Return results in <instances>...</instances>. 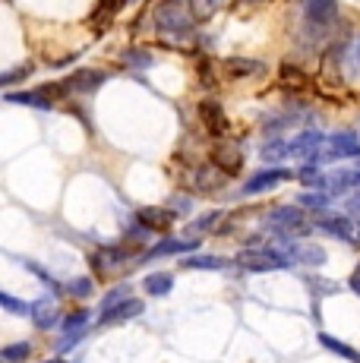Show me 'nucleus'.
I'll use <instances>...</instances> for the list:
<instances>
[{
    "instance_id": "obj_8",
    "label": "nucleus",
    "mask_w": 360,
    "mask_h": 363,
    "mask_svg": "<svg viewBox=\"0 0 360 363\" xmlns=\"http://www.w3.org/2000/svg\"><path fill=\"white\" fill-rule=\"evenodd\" d=\"M322 149H325V133L303 130V133H297V136L288 143V158H303V162L320 158V162H322Z\"/></svg>"
},
{
    "instance_id": "obj_32",
    "label": "nucleus",
    "mask_w": 360,
    "mask_h": 363,
    "mask_svg": "<svg viewBox=\"0 0 360 363\" xmlns=\"http://www.w3.org/2000/svg\"><path fill=\"white\" fill-rule=\"evenodd\" d=\"M120 60L123 64H130V67H136V69H149L152 67V54L140 51V48H127V51L120 54Z\"/></svg>"
},
{
    "instance_id": "obj_5",
    "label": "nucleus",
    "mask_w": 360,
    "mask_h": 363,
    "mask_svg": "<svg viewBox=\"0 0 360 363\" xmlns=\"http://www.w3.org/2000/svg\"><path fill=\"white\" fill-rule=\"evenodd\" d=\"M133 253H136V247H130V243H105V247H99L89 256V265H92L95 275H111L123 262L133 259Z\"/></svg>"
},
{
    "instance_id": "obj_1",
    "label": "nucleus",
    "mask_w": 360,
    "mask_h": 363,
    "mask_svg": "<svg viewBox=\"0 0 360 363\" xmlns=\"http://www.w3.org/2000/svg\"><path fill=\"white\" fill-rule=\"evenodd\" d=\"M152 23L162 41L168 45H186L196 32V16L190 10V0H158L152 10Z\"/></svg>"
},
{
    "instance_id": "obj_16",
    "label": "nucleus",
    "mask_w": 360,
    "mask_h": 363,
    "mask_svg": "<svg viewBox=\"0 0 360 363\" xmlns=\"http://www.w3.org/2000/svg\"><path fill=\"white\" fill-rule=\"evenodd\" d=\"M29 319L35 323V329L41 332H47V329H57L60 325V310L54 306V300H47V297H38L35 303H32V310H29Z\"/></svg>"
},
{
    "instance_id": "obj_34",
    "label": "nucleus",
    "mask_w": 360,
    "mask_h": 363,
    "mask_svg": "<svg viewBox=\"0 0 360 363\" xmlns=\"http://www.w3.org/2000/svg\"><path fill=\"white\" fill-rule=\"evenodd\" d=\"M92 291H95L92 278H73V281H67V294L76 297V300H86V297H92Z\"/></svg>"
},
{
    "instance_id": "obj_29",
    "label": "nucleus",
    "mask_w": 360,
    "mask_h": 363,
    "mask_svg": "<svg viewBox=\"0 0 360 363\" xmlns=\"http://www.w3.org/2000/svg\"><path fill=\"white\" fill-rule=\"evenodd\" d=\"M225 4L227 0H190V10L196 19H212Z\"/></svg>"
},
{
    "instance_id": "obj_7",
    "label": "nucleus",
    "mask_w": 360,
    "mask_h": 363,
    "mask_svg": "<svg viewBox=\"0 0 360 363\" xmlns=\"http://www.w3.org/2000/svg\"><path fill=\"white\" fill-rule=\"evenodd\" d=\"M344 158H360V139L351 130H338L325 136L322 162H344Z\"/></svg>"
},
{
    "instance_id": "obj_22",
    "label": "nucleus",
    "mask_w": 360,
    "mask_h": 363,
    "mask_svg": "<svg viewBox=\"0 0 360 363\" xmlns=\"http://www.w3.org/2000/svg\"><path fill=\"white\" fill-rule=\"evenodd\" d=\"M225 265H227V259L212 256V253H193V256L180 259V269H190V272H221Z\"/></svg>"
},
{
    "instance_id": "obj_26",
    "label": "nucleus",
    "mask_w": 360,
    "mask_h": 363,
    "mask_svg": "<svg viewBox=\"0 0 360 363\" xmlns=\"http://www.w3.org/2000/svg\"><path fill=\"white\" fill-rule=\"evenodd\" d=\"M26 269H29L32 275H35L38 281L45 284V288H51V294H54V297H64V294H67V284H60L57 278H54V275H51V272H47V269H41L38 262H29V259H26Z\"/></svg>"
},
{
    "instance_id": "obj_30",
    "label": "nucleus",
    "mask_w": 360,
    "mask_h": 363,
    "mask_svg": "<svg viewBox=\"0 0 360 363\" xmlns=\"http://www.w3.org/2000/svg\"><path fill=\"white\" fill-rule=\"evenodd\" d=\"M133 291H130V284H117V288H111L105 297L99 300V313H105V310H111V306H117V303H123Z\"/></svg>"
},
{
    "instance_id": "obj_11",
    "label": "nucleus",
    "mask_w": 360,
    "mask_h": 363,
    "mask_svg": "<svg viewBox=\"0 0 360 363\" xmlns=\"http://www.w3.org/2000/svg\"><path fill=\"white\" fill-rule=\"evenodd\" d=\"M294 174L288 171V167H262V171H256L250 180L244 184V196H259V193H269L275 190L279 184H285V180H291Z\"/></svg>"
},
{
    "instance_id": "obj_36",
    "label": "nucleus",
    "mask_w": 360,
    "mask_h": 363,
    "mask_svg": "<svg viewBox=\"0 0 360 363\" xmlns=\"http://www.w3.org/2000/svg\"><path fill=\"white\" fill-rule=\"evenodd\" d=\"M322 174V162L320 158H313V162H303L300 164V171H297V180L300 184H307V186H313V180Z\"/></svg>"
},
{
    "instance_id": "obj_17",
    "label": "nucleus",
    "mask_w": 360,
    "mask_h": 363,
    "mask_svg": "<svg viewBox=\"0 0 360 363\" xmlns=\"http://www.w3.org/2000/svg\"><path fill=\"white\" fill-rule=\"evenodd\" d=\"M199 121H203V127L212 133V136H221V133L227 130V121H225V111H221L218 101L206 99L199 101Z\"/></svg>"
},
{
    "instance_id": "obj_35",
    "label": "nucleus",
    "mask_w": 360,
    "mask_h": 363,
    "mask_svg": "<svg viewBox=\"0 0 360 363\" xmlns=\"http://www.w3.org/2000/svg\"><path fill=\"white\" fill-rule=\"evenodd\" d=\"M262 158L266 162H281V158H288V143L285 139H272V143L262 145Z\"/></svg>"
},
{
    "instance_id": "obj_43",
    "label": "nucleus",
    "mask_w": 360,
    "mask_h": 363,
    "mask_svg": "<svg viewBox=\"0 0 360 363\" xmlns=\"http://www.w3.org/2000/svg\"><path fill=\"white\" fill-rule=\"evenodd\" d=\"M120 4H123V6H130V4H136V0H120Z\"/></svg>"
},
{
    "instance_id": "obj_12",
    "label": "nucleus",
    "mask_w": 360,
    "mask_h": 363,
    "mask_svg": "<svg viewBox=\"0 0 360 363\" xmlns=\"http://www.w3.org/2000/svg\"><path fill=\"white\" fill-rule=\"evenodd\" d=\"M142 310H145V303L140 297H127L123 303L99 313V325H123V323H130V319H140Z\"/></svg>"
},
{
    "instance_id": "obj_15",
    "label": "nucleus",
    "mask_w": 360,
    "mask_h": 363,
    "mask_svg": "<svg viewBox=\"0 0 360 363\" xmlns=\"http://www.w3.org/2000/svg\"><path fill=\"white\" fill-rule=\"evenodd\" d=\"M338 19V0H307V23L313 29H329Z\"/></svg>"
},
{
    "instance_id": "obj_3",
    "label": "nucleus",
    "mask_w": 360,
    "mask_h": 363,
    "mask_svg": "<svg viewBox=\"0 0 360 363\" xmlns=\"http://www.w3.org/2000/svg\"><path fill=\"white\" fill-rule=\"evenodd\" d=\"M266 228L275 237H300L313 231V218H307L300 206H275L266 218Z\"/></svg>"
},
{
    "instance_id": "obj_41",
    "label": "nucleus",
    "mask_w": 360,
    "mask_h": 363,
    "mask_svg": "<svg viewBox=\"0 0 360 363\" xmlns=\"http://www.w3.org/2000/svg\"><path fill=\"white\" fill-rule=\"evenodd\" d=\"M344 208H348L351 215H360V190L354 193V196H351L348 202H344Z\"/></svg>"
},
{
    "instance_id": "obj_39",
    "label": "nucleus",
    "mask_w": 360,
    "mask_h": 363,
    "mask_svg": "<svg viewBox=\"0 0 360 363\" xmlns=\"http://www.w3.org/2000/svg\"><path fill=\"white\" fill-rule=\"evenodd\" d=\"M114 6H117V0H101V6H95V13H92V16L95 19H105V23H108V19H111V13H114Z\"/></svg>"
},
{
    "instance_id": "obj_45",
    "label": "nucleus",
    "mask_w": 360,
    "mask_h": 363,
    "mask_svg": "<svg viewBox=\"0 0 360 363\" xmlns=\"http://www.w3.org/2000/svg\"><path fill=\"white\" fill-rule=\"evenodd\" d=\"M250 4H262V0H250Z\"/></svg>"
},
{
    "instance_id": "obj_37",
    "label": "nucleus",
    "mask_w": 360,
    "mask_h": 363,
    "mask_svg": "<svg viewBox=\"0 0 360 363\" xmlns=\"http://www.w3.org/2000/svg\"><path fill=\"white\" fill-rule=\"evenodd\" d=\"M218 218H221V212H209V215H203V218L190 221V228H186V231H190V234H206V231H212V228L218 225Z\"/></svg>"
},
{
    "instance_id": "obj_23",
    "label": "nucleus",
    "mask_w": 360,
    "mask_h": 363,
    "mask_svg": "<svg viewBox=\"0 0 360 363\" xmlns=\"http://www.w3.org/2000/svg\"><path fill=\"white\" fill-rule=\"evenodd\" d=\"M320 345L325 347L329 354H335V357H342V360H351V363H360V351H354V347L348 345V341H342V338H335V335H329V332H320Z\"/></svg>"
},
{
    "instance_id": "obj_21",
    "label": "nucleus",
    "mask_w": 360,
    "mask_h": 363,
    "mask_svg": "<svg viewBox=\"0 0 360 363\" xmlns=\"http://www.w3.org/2000/svg\"><path fill=\"white\" fill-rule=\"evenodd\" d=\"M142 291L149 297H168L174 291V275L171 272H149L142 278Z\"/></svg>"
},
{
    "instance_id": "obj_28",
    "label": "nucleus",
    "mask_w": 360,
    "mask_h": 363,
    "mask_svg": "<svg viewBox=\"0 0 360 363\" xmlns=\"http://www.w3.org/2000/svg\"><path fill=\"white\" fill-rule=\"evenodd\" d=\"M0 310H6L10 316H29L32 303H26V300L16 297V294H6V291H0Z\"/></svg>"
},
{
    "instance_id": "obj_19",
    "label": "nucleus",
    "mask_w": 360,
    "mask_h": 363,
    "mask_svg": "<svg viewBox=\"0 0 360 363\" xmlns=\"http://www.w3.org/2000/svg\"><path fill=\"white\" fill-rule=\"evenodd\" d=\"M212 162L225 177H234V174H240V167H244V158H240V152L234 149V145H218L215 152H212Z\"/></svg>"
},
{
    "instance_id": "obj_10",
    "label": "nucleus",
    "mask_w": 360,
    "mask_h": 363,
    "mask_svg": "<svg viewBox=\"0 0 360 363\" xmlns=\"http://www.w3.org/2000/svg\"><path fill=\"white\" fill-rule=\"evenodd\" d=\"M199 247L203 243L196 240V237H162V240L155 243V247H149L142 253V259H164V256H190V253H199Z\"/></svg>"
},
{
    "instance_id": "obj_6",
    "label": "nucleus",
    "mask_w": 360,
    "mask_h": 363,
    "mask_svg": "<svg viewBox=\"0 0 360 363\" xmlns=\"http://www.w3.org/2000/svg\"><path fill=\"white\" fill-rule=\"evenodd\" d=\"M313 228L329 237H338L342 243L357 247V221L351 215H338V212H320L313 215Z\"/></svg>"
},
{
    "instance_id": "obj_33",
    "label": "nucleus",
    "mask_w": 360,
    "mask_h": 363,
    "mask_svg": "<svg viewBox=\"0 0 360 363\" xmlns=\"http://www.w3.org/2000/svg\"><path fill=\"white\" fill-rule=\"evenodd\" d=\"M227 73L231 76H259L262 64L259 60H227Z\"/></svg>"
},
{
    "instance_id": "obj_27",
    "label": "nucleus",
    "mask_w": 360,
    "mask_h": 363,
    "mask_svg": "<svg viewBox=\"0 0 360 363\" xmlns=\"http://www.w3.org/2000/svg\"><path fill=\"white\" fill-rule=\"evenodd\" d=\"M29 357H32L29 341H13V345L0 347V363H26Z\"/></svg>"
},
{
    "instance_id": "obj_2",
    "label": "nucleus",
    "mask_w": 360,
    "mask_h": 363,
    "mask_svg": "<svg viewBox=\"0 0 360 363\" xmlns=\"http://www.w3.org/2000/svg\"><path fill=\"white\" fill-rule=\"evenodd\" d=\"M234 265H240L244 272H253V275H262V272H285L294 265V259L275 247H247L234 256Z\"/></svg>"
},
{
    "instance_id": "obj_44",
    "label": "nucleus",
    "mask_w": 360,
    "mask_h": 363,
    "mask_svg": "<svg viewBox=\"0 0 360 363\" xmlns=\"http://www.w3.org/2000/svg\"><path fill=\"white\" fill-rule=\"evenodd\" d=\"M357 247H360V221H357Z\"/></svg>"
},
{
    "instance_id": "obj_40",
    "label": "nucleus",
    "mask_w": 360,
    "mask_h": 363,
    "mask_svg": "<svg viewBox=\"0 0 360 363\" xmlns=\"http://www.w3.org/2000/svg\"><path fill=\"white\" fill-rule=\"evenodd\" d=\"M348 288L354 291V294L360 297V262L354 265V269H351V278H348Z\"/></svg>"
},
{
    "instance_id": "obj_18",
    "label": "nucleus",
    "mask_w": 360,
    "mask_h": 363,
    "mask_svg": "<svg viewBox=\"0 0 360 363\" xmlns=\"http://www.w3.org/2000/svg\"><path fill=\"white\" fill-rule=\"evenodd\" d=\"M225 174H218V167L215 164H203V167H196L193 171V186H196L203 196H209V193H215L225 186Z\"/></svg>"
},
{
    "instance_id": "obj_38",
    "label": "nucleus",
    "mask_w": 360,
    "mask_h": 363,
    "mask_svg": "<svg viewBox=\"0 0 360 363\" xmlns=\"http://www.w3.org/2000/svg\"><path fill=\"white\" fill-rule=\"evenodd\" d=\"M86 338V332H73V335H64V338H60V345H57V354L60 357H64V354H70L76 345H79V341Z\"/></svg>"
},
{
    "instance_id": "obj_13",
    "label": "nucleus",
    "mask_w": 360,
    "mask_h": 363,
    "mask_svg": "<svg viewBox=\"0 0 360 363\" xmlns=\"http://www.w3.org/2000/svg\"><path fill=\"white\" fill-rule=\"evenodd\" d=\"M105 82H108V73H101V69H76L70 79L64 82V89L73 95H95Z\"/></svg>"
},
{
    "instance_id": "obj_20",
    "label": "nucleus",
    "mask_w": 360,
    "mask_h": 363,
    "mask_svg": "<svg viewBox=\"0 0 360 363\" xmlns=\"http://www.w3.org/2000/svg\"><path fill=\"white\" fill-rule=\"evenodd\" d=\"M329 262V253L320 243H297L294 247V265H307V269H322Z\"/></svg>"
},
{
    "instance_id": "obj_25",
    "label": "nucleus",
    "mask_w": 360,
    "mask_h": 363,
    "mask_svg": "<svg viewBox=\"0 0 360 363\" xmlns=\"http://www.w3.org/2000/svg\"><path fill=\"white\" fill-rule=\"evenodd\" d=\"M89 319H92V313H89L86 306H79V310L67 313V316L60 319V332H64V335H73V332H86Z\"/></svg>"
},
{
    "instance_id": "obj_24",
    "label": "nucleus",
    "mask_w": 360,
    "mask_h": 363,
    "mask_svg": "<svg viewBox=\"0 0 360 363\" xmlns=\"http://www.w3.org/2000/svg\"><path fill=\"white\" fill-rule=\"evenodd\" d=\"M294 206L310 208L313 215H320V212H329L332 196H329V193H320V190H303V193H297V202H294Z\"/></svg>"
},
{
    "instance_id": "obj_42",
    "label": "nucleus",
    "mask_w": 360,
    "mask_h": 363,
    "mask_svg": "<svg viewBox=\"0 0 360 363\" xmlns=\"http://www.w3.org/2000/svg\"><path fill=\"white\" fill-rule=\"evenodd\" d=\"M45 363H67L64 357H51V360H45Z\"/></svg>"
},
{
    "instance_id": "obj_4",
    "label": "nucleus",
    "mask_w": 360,
    "mask_h": 363,
    "mask_svg": "<svg viewBox=\"0 0 360 363\" xmlns=\"http://www.w3.org/2000/svg\"><path fill=\"white\" fill-rule=\"evenodd\" d=\"M310 190L329 193L332 199L344 196V193H351V190H360V167H338V171H332V174H320Z\"/></svg>"
},
{
    "instance_id": "obj_14",
    "label": "nucleus",
    "mask_w": 360,
    "mask_h": 363,
    "mask_svg": "<svg viewBox=\"0 0 360 363\" xmlns=\"http://www.w3.org/2000/svg\"><path fill=\"white\" fill-rule=\"evenodd\" d=\"M57 89L60 86H41V89H26V92H6L4 99L10 101V104H26V108H35V111H51L54 108V99H51V92L57 95Z\"/></svg>"
},
{
    "instance_id": "obj_9",
    "label": "nucleus",
    "mask_w": 360,
    "mask_h": 363,
    "mask_svg": "<svg viewBox=\"0 0 360 363\" xmlns=\"http://www.w3.org/2000/svg\"><path fill=\"white\" fill-rule=\"evenodd\" d=\"M133 218L140 221L149 234H164V231H171V228H174L177 212H174V208H168V206H142V208H136Z\"/></svg>"
},
{
    "instance_id": "obj_31",
    "label": "nucleus",
    "mask_w": 360,
    "mask_h": 363,
    "mask_svg": "<svg viewBox=\"0 0 360 363\" xmlns=\"http://www.w3.org/2000/svg\"><path fill=\"white\" fill-rule=\"evenodd\" d=\"M32 69H35V67H29V64L4 69V73H0V92H4V89H10V86H16V82H23L26 76H32Z\"/></svg>"
}]
</instances>
